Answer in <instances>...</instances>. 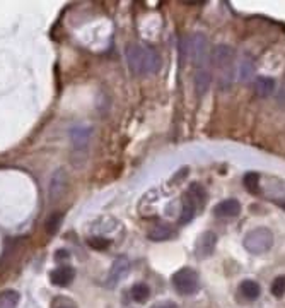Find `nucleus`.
<instances>
[{
  "instance_id": "393cba45",
  "label": "nucleus",
  "mask_w": 285,
  "mask_h": 308,
  "mask_svg": "<svg viewBox=\"0 0 285 308\" xmlns=\"http://www.w3.org/2000/svg\"><path fill=\"white\" fill-rule=\"evenodd\" d=\"M152 308H178V305L173 301H164V303H157V305H154Z\"/></svg>"
},
{
  "instance_id": "aec40b11",
  "label": "nucleus",
  "mask_w": 285,
  "mask_h": 308,
  "mask_svg": "<svg viewBox=\"0 0 285 308\" xmlns=\"http://www.w3.org/2000/svg\"><path fill=\"white\" fill-rule=\"evenodd\" d=\"M62 221H63V214H62V212H53V214L46 219V224H44V228H46V233L48 235H55L57 231L60 229Z\"/></svg>"
},
{
  "instance_id": "b1692460",
  "label": "nucleus",
  "mask_w": 285,
  "mask_h": 308,
  "mask_svg": "<svg viewBox=\"0 0 285 308\" xmlns=\"http://www.w3.org/2000/svg\"><path fill=\"white\" fill-rule=\"evenodd\" d=\"M53 308H77L75 306V303L74 301H70L69 298H62V296H58L53 300Z\"/></svg>"
},
{
  "instance_id": "f3484780",
  "label": "nucleus",
  "mask_w": 285,
  "mask_h": 308,
  "mask_svg": "<svg viewBox=\"0 0 285 308\" xmlns=\"http://www.w3.org/2000/svg\"><path fill=\"white\" fill-rule=\"evenodd\" d=\"M253 74H255V63H253L251 58L244 57L241 62H239V79L241 81H250Z\"/></svg>"
},
{
  "instance_id": "0eeeda50",
  "label": "nucleus",
  "mask_w": 285,
  "mask_h": 308,
  "mask_svg": "<svg viewBox=\"0 0 285 308\" xmlns=\"http://www.w3.org/2000/svg\"><path fill=\"white\" fill-rule=\"evenodd\" d=\"M128 271H130V260L125 259V257H118V259L115 260V264H113V267H111L110 276H108V281H106L108 286L115 288L120 281H123L126 278Z\"/></svg>"
},
{
  "instance_id": "a878e982",
  "label": "nucleus",
  "mask_w": 285,
  "mask_h": 308,
  "mask_svg": "<svg viewBox=\"0 0 285 308\" xmlns=\"http://www.w3.org/2000/svg\"><path fill=\"white\" fill-rule=\"evenodd\" d=\"M280 207H282V209H285V202H283V204H280Z\"/></svg>"
},
{
  "instance_id": "6e6552de",
  "label": "nucleus",
  "mask_w": 285,
  "mask_h": 308,
  "mask_svg": "<svg viewBox=\"0 0 285 308\" xmlns=\"http://www.w3.org/2000/svg\"><path fill=\"white\" fill-rule=\"evenodd\" d=\"M215 245H217V235L214 231H205L197 242V255L205 259L214 253L215 250Z\"/></svg>"
},
{
  "instance_id": "5701e85b",
  "label": "nucleus",
  "mask_w": 285,
  "mask_h": 308,
  "mask_svg": "<svg viewBox=\"0 0 285 308\" xmlns=\"http://www.w3.org/2000/svg\"><path fill=\"white\" fill-rule=\"evenodd\" d=\"M87 243L92 248H96V250H105V248H108V245H110V240L96 237V238H89Z\"/></svg>"
},
{
  "instance_id": "a211bd4d",
  "label": "nucleus",
  "mask_w": 285,
  "mask_h": 308,
  "mask_svg": "<svg viewBox=\"0 0 285 308\" xmlns=\"http://www.w3.org/2000/svg\"><path fill=\"white\" fill-rule=\"evenodd\" d=\"M149 296H151V288H149L147 284L138 283V284H135V286L132 288V298L135 301L146 303L149 300Z\"/></svg>"
},
{
  "instance_id": "2eb2a0df",
  "label": "nucleus",
  "mask_w": 285,
  "mask_h": 308,
  "mask_svg": "<svg viewBox=\"0 0 285 308\" xmlns=\"http://www.w3.org/2000/svg\"><path fill=\"white\" fill-rule=\"evenodd\" d=\"M21 294L16 289H6L0 293V308H16L19 305Z\"/></svg>"
},
{
  "instance_id": "9d476101",
  "label": "nucleus",
  "mask_w": 285,
  "mask_h": 308,
  "mask_svg": "<svg viewBox=\"0 0 285 308\" xmlns=\"http://www.w3.org/2000/svg\"><path fill=\"white\" fill-rule=\"evenodd\" d=\"M75 278V271L72 269L69 265H62L58 267V269L52 271V274H50V281H52L55 286H69V284L74 281Z\"/></svg>"
},
{
  "instance_id": "4468645a",
  "label": "nucleus",
  "mask_w": 285,
  "mask_h": 308,
  "mask_svg": "<svg viewBox=\"0 0 285 308\" xmlns=\"http://www.w3.org/2000/svg\"><path fill=\"white\" fill-rule=\"evenodd\" d=\"M197 212V202L193 201V197L189 196V194H186L183 199V211H181V223L186 224L189 223V221L193 219V216H195Z\"/></svg>"
},
{
  "instance_id": "1a4fd4ad",
  "label": "nucleus",
  "mask_w": 285,
  "mask_h": 308,
  "mask_svg": "<svg viewBox=\"0 0 285 308\" xmlns=\"http://www.w3.org/2000/svg\"><path fill=\"white\" fill-rule=\"evenodd\" d=\"M67 190V176L65 171L58 170L55 175H53L52 182H50V201H58Z\"/></svg>"
},
{
  "instance_id": "39448f33",
  "label": "nucleus",
  "mask_w": 285,
  "mask_h": 308,
  "mask_svg": "<svg viewBox=\"0 0 285 308\" xmlns=\"http://www.w3.org/2000/svg\"><path fill=\"white\" fill-rule=\"evenodd\" d=\"M173 284L178 293L193 294L197 293L200 281H198V274L195 271L189 269V267H183V269H179L178 273L173 274Z\"/></svg>"
},
{
  "instance_id": "f03ea898",
  "label": "nucleus",
  "mask_w": 285,
  "mask_h": 308,
  "mask_svg": "<svg viewBox=\"0 0 285 308\" xmlns=\"http://www.w3.org/2000/svg\"><path fill=\"white\" fill-rule=\"evenodd\" d=\"M210 62L215 69L217 83L222 89L232 83V65H234V50L229 45H217L210 53Z\"/></svg>"
},
{
  "instance_id": "20e7f679",
  "label": "nucleus",
  "mask_w": 285,
  "mask_h": 308,
  "mask_svg": "<svg viewBox=\"0 0 285 308\" xmlns=\"http://www.w3.org/2000/svg\"><path fill=\"white\" fill-rule=\"evenodd\" d=\"M188 53L192 62L195 63L197 70L198 69H207L210 62V50H209V42L207 36L202 33H195L189 38L188 43Z\"/></svg>"
},
{
  "instance_id": "7ed1b4c3",
  "label": "nucleus",
  "mask_w": 285,
  "mask_h": 308,
  "mask_svg": "<svg viewBox=\"0 0 285 308\" xmlns=\"http://www.w3.org/2000/svg\"><path fill=\"white\" fill-rule=\"evenodd\" d=\"M273 243H275V237L268 228L251 229L250 233L243 238L244 248H246L250 253H253V255L266 253L271 247H273Z\"/></svg>"
},
{
  "instance_id": "423d86ee",
  "label": "nucleus",
  "mask_w": 285,
  "mask_h": 308,
  "mask_svg": "<svg viewBox=\"0 0 285 308\" xmlns=\"http://www.w3.org/2000/svg\"><path fill=\"white\" fill-rule=\"evenodd\" d=\"M92 129L87 125H75L70 130V140L74 144V151H85L89 146Z\"/></svg>"
},
{
  "instance_id": "6ab92c4d",
  "label": "nucleus",
  "mask_w": 285,
  "mask_h": 308,
  "mask_svg": "<svg viewBox=\"0 0 285 308\" xmlns=\"http://www.w3.org/2000/svg\"><path fill=\"white\" fill-rule=\"evenodd\" d=\"M171 235H173V229L169 228V226H156L154 229H151V233H149V238L154 240V242H164V240L171 238Z\"/></svg>"
},
{
  "instance_id": "9b49d317",
  "label": "nucleus",
  "mask_w": 285,
  "mask_h": 308,
  "mask_svg": "<svg viewBox=\"0 0 285 308\" xmlns=\"http://www.w3.org/2000/svg\"><path fill=\"white\" fill-rule=\"evenodd\" d=\"M239 212H241V204L236 199H225L214 209V214L219 217H236Z\"/></svg>"
},
{
  "instance_id": "4be33fe9",
  "label": "nucleus",
  "mask_w": 285,
  "mask_h": 308,
  "mask_svg": "<svg viewBox=\"0 0 285 308\" xmlns=\"http://www.w3.org/2000/svg\"><path fill=\"white\" fill-rule=\"evenodd\" d=\"M270 291H271V294H273L275 298H282L283 296V294H285V276H278L277 279H273Z\"/></svg>"
},
{
  "instance_id": "dca6fc26",
  "label": "nucleus",
  "mask_w": 285,
  "mask_h": 308,
  "mask_svg": "<svg viewBox=\"0 0 285 308\" xmlns=\"http://www.w3.org/2000/svg\"><path fill=\"white\" fill-rule=\"evenodd\" d=\"M241 293L244 298H248V300H256L258 296H260L261 289H260V284L255 283V281L248 279V281H243L241 283Z\"/></svg>"
},
{
  "instance_id": "f257e3e1",
  "label": "nucleus",
  "mask_w": 285,
  "mask_h": 308,
  "mask_svg": "<svg viewBox=\"0 0 285 308\" xmlns=\"http://www.w3.org/2000/svg\"><path fill=\"white\" fill-rule=\"evenodd\" d=\"M126 60L132 70L138 75H151L159 72L161 58L154 50L146 48L142 45H128L126 48Z\"/></svg>"
},
{
  "instance_id": "f8f14e48",
  "label": "nucleus",
  "mask_w": 285,
  "mask_h": 308,
  "mask_svg": "<svg viewBox=\"0 0 285 308\" xmlns=\"http://www.w3.org/2000/svg\"><path fill=\"white\" fill-rule=\"evenodd\" d=\"M212 83V74L209 69H198L195 72V91L198 96H203L210 88Z\"/></svg>"
},
{
  "instance_id": "ddd939ff",
  "label": "nucleus",
  "mask_w": 285,
  "mask_h": 308,
  "mask_svg": "<svg viewBox=\"0 0 285 308\" xmlns=\"http://www.w3.org/2000/svg\"><path fill=\"white\" fill-rule=\"evenodd\" d=\"M275 89V79H271V77H258L255 81V93L258 96L261 98H268L271 93H273Z\"/></svg>"
},
{
  "instance_id": "412c9836",
  "label": "nucleus",
  "mask_w": 285,
  "mask_h": 308,
  "mask_svg": "<svg viewBox=\"0 0 285 308\" xmlns=\"http://www.w3.org/2000/svg\"><path fill=\"white\" fill-rule=\"evenodd\" d=\"M243 183L251 194L260 192V175L253 173V171H251V173H246V175H244V178H243Z\"/></svg>"
}]
</instances>
